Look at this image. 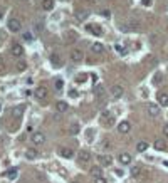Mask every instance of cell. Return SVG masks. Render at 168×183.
I'll use <instances>...</instances> for the list:
<instances>
[{"instance_id":"obj_33","label":"cell","mask_w":168,"mask_h":183,"mask_svg":"<svg viewBox=\"0 0 168 183\" xmlns=\"http://www.w3.org/2000/svg\"><path fill=\"white\" fill-rule=\"evenodd\" d=\"M114 47H116V51L120 52V54H125V49H123V45H121V44H116Z\"/></svg>"},{"instance_id":"obj_9","label":"cell","mask_w":168,"mask_h":183,"mask_svg":"<svg viewBox=\"0 0 168 183\" xmlns=\"http://www.w3.org/2000/svg\"><path fill=\"white\" fill-rule=\"evenodd\" d=\"M71 59L74 61V62H81L84 59V54H83V51H79V49H74V51L71 52Z\"/></svg>"},{"instance_id":"obj_12","label":"cell","mask_w":168,"mask_h":183,"mask_svg":"<svg viewBox=\"0 0 168 183\" xmlns=\"http://www.w3.org/2000/svg\"><path fill=\"white\" fill-rule=\"evenodd\" d=\"M129 130H131V124L128 121H121L120 124H118V131H120L121 135H126Z\"/></svg>"},{"instance_id":"obj_37","label":"cell","mask_w":168,"mask_h":183,"mask_svg":"<svg viewBox=\"0 0 168 183\" xmlns=\"http://www.w3.org/2000/svg\"><path fill=\"white\" fill-rule=\"evenodd\" d=\"M163 135H165L166 138H168V123L165 124V126H163Z\"/></svg>"},{"instance_id":"obj_35","label":"cell","mask_w":168,"mask_h":183,"mask_svg":"<svg viewBox=\"0 0 168 183\" xmlns=\"http://www.w3.org/2000/svg\"><path fill=\"white\" fill-rule=\"evenodd\" d=\"M94 183H108V181H106L104 176H101V178H96V180H94Z\"/></svg>"},{"instance_id":"obj_32","label":"cell","mask_w":168,"mask_h":183,"mask_svg":"<svg viewBox=\"0 0 168 183\" xmlns=\"http://www.w3.org/2000/svg\"><path fill=\"white\" fill-rule=\"evenodd\" d=\"M42 27H44V22H42V19H39L37 24H35V30H42Z\"/></svg>"},{"instance_id":"obj_25","label":"cell","mask_w":168,"mask_h":183,"mask_svg":"<svg viewBox=\"0 0 168 183\" xmlns=\"http://www.w3.org/2000/svg\"><path fill=\"white\" fill-rule=\"evenodd\" d=\"M37 156H39V153L35 151V149H27V151H25V158H27V160H35Z\"/></svg>"},{"instance_id":"obj_18","label":"cell","mask_w":168,"mask_h":183,"mask_svg":"<svg viewBox=\"0 0 168 183\" xmlns=\"http://www.w3.org/2000/svg\"><path fill=\"white\" fill-rule=\"evenodd\" d=\"M153 146H155V149H158V151H163V149H166V143L163 140H155Z\"/></svg>"},{"instance_id":"obj_22","label":"cell","mask_w":168,"mask_h":183,"mask_svg":"<svg viewBox=\"0 0 168 183\" xmlns=\"http://www.w3.org/2000/svg\"><path fill=\"white\" fill-rule=\"evenodd\" d=\"M42 9L44 10H52L54 9V0H42Z\"/></svg>"},{"instance_id":"obj_13","label":"cell","mask_w":168,"mask_h":183,"mask_svg":"<svg viewBox=\"0 0 168 183\" xmlns=\"http://www.w3.org/2000/svg\"><path fill=\"white\" fill-rule=\"evenodd\" d=\"M77 160H79V163H81V165H86L89 160H91V155H89L88 151H81L79 155H77Z\"/></svg>"},{"instance_id":"obj_8","label":"cell","mask_w":168,"mask_h":183,"mask_svg":"<svg viewBox=\"0 0 168 183\" xmlns=\"http://www.w3.org/2000/svg\"><path fill=\"white\" fill-rule=\"evenodd\" d=\"M34 96L42 101V99H46V98H47V89H46V87H35Z\"/></svg>"},{"instance_id":"obj_17","label":"cell","mask_w":168,"mask_h":183,"mask_svg":"<svg viewBox=\"0 0 168 183\" xmlns=\"http://www.w3.org/2000/svg\"><path fill=\"white\" fill-rule=\"evenodd\" d=\"M158 104L160 106H168V94L166 93H158Z\"/></svg>"},{"instance_id":"obj_1","label":"cell","mask_w":168,"mask_h":183,"mask_svg":"<svg viewBox=\"0 0 168 183\" xmlns=\"http://www.w3.org/2000/svg\"><path fill=\"white\" fill-rule=\"evenodd\" d=\"M99 121H101V124H104V126H113L114 124V114H111L109 111H103Z\"/></svg>"},{"instance_id":"obj_21","label":"cell","mask_w":168,"mask_h":183,"mask_svg":"<svg viewBox=\"0 0 168 183\" xmlns=\"http://www.w3.org/2000/svg\"><path fill=\"white\" fill-rule=\"evenodd\" d=\"M22 113H24V106H15L12 109V116L14 118H22Z\"/></svg>"},{"instance_id":"obj_42","label":"cell","mask_w":168,"mask_h":183,"mask_svg":"<svg viewBox=\"0 0 168 183\" xmlns=\"http://www.w3.org/2000/svg\"><path fill=\"white\" fill-rule=\"evenodd\" d=\"M71 183H79V181H71Z\"/></svg>"},{"instance_id":"obj_31","label":"cell","mask_w":168,"mask_h":183,"mask_svg":"<svg viewBox=\"0 0 168 183\" xmlns=\"http://www.w3.org/2000/svg\"><path fill=\"white\" fill-rule=\"evenodd\" d=\"M17 176V170L15 168H10L9 172H7V178H15Z\"/></svg>"},{"instance_id":"obj_6","label":"cell","mask_w":168,"mask_h":183,"mask_svg":"<svg viewBox=\"0 0 168 183\" xmlns=\"http://www.w3.org/2000/svg\"><path fill=\"white\" fill-rule=\"evenodd\" d=\"M57 153H59V155L62 156V158H66V160H71V158L74 156V151H72L71 148H64V146L57 149Z\"/></svg>"},{"instance_id":"obj_15","label":"cell","mask_w":168,"mask_h":183,"mask_svg":"<svg viewBox=\"0 0 168 183\" xmlns=\"http://www.w3.org/2000/svg\"><path fill=\"white\" fill-rule=\"evenodd\" d=\"M118 160H120L121 165H129L131 163V155L129 153H121V155L118 156Z\"/></svg>"},{"instance_id":"obj_11","label":"cell","mask_w":168,"mask_h":183,"mask_svg":"<svg viewBox=\"0 0 168 183\" xmlns=\"http://www.w3.org/2000/svg\"><path fill=\"white\" fill-rule=\"evenodd\" d=\"M10 52H12V56H15V57H20L24 54V47L20 44H14L12 45V49H10Z\"/></svg>"},{"instance_id":"obj_19","label":"cell","mask_w":168,"mask_h":183,"mask_svg":"<svg viewBox=\"0 0 168 183\" xmlns=\"http://www.w3.org/2000/svg\"><path fill=\"white\" fill-rule=\"evenodd\" d=\"M91 175L94 178H101V176H103V168H101V166H93V168H91Z\"/></svg>"},{"instance_id":"obj_36","label":"cell","mask_w":168,"mask_h":183,"mask_svg":"<svg viewBox=\"0 0 168 183\" xmlns=\"http://www.w3.org/2000/svg\"><path fill=\"white\" fill-rule=\"evenodd\" d=\"M24 39H25V40H32V34H30V32H25V34H24Z\"/></svg>"},{"instance_id":"obj_10","label":"cell","mask_w":168,"mask_h":183,"mask_svg":"<svg viewBox=\"0 0 168 183\" xmlns=\"http://www.w3.org/2000/svg\"><path fill=\"white\" fill-rule=\"evenodd\" d=\"M98 160H99L101 166H109V165L113 163V158L109 156V155H99V156H98Z\"/></svg>"},{"instance_id":"obj_40","label":"cell","mask_w":168,"mask_h":183,"mask_svg":"<svg viewBox=\"0 0 168 183\" xmlns=\"http://www.w3.org/2000/svg\"><path fill=\"white\" fill-rule=\"evenodd\" d=\"M2 15H3V12H2V9H0V19H2Z\"/></svg>"},{"instance_id":"obj_23","label":"cell","mask_w":168,"mask_h":183,"mask_svg":"<svg viewBox=\"0 0 168 183\" xmlns=\"http://www.w3.org/2000/svg\"><path fill=\"white\" fill-rule=\"evenodd\" d=\"M51 62H52L54 67H59V66L62 64V61H61V57L57 56V54H52V56H51Z\"/></svg>"},{"instance_id":"obj_30","label":"cell","mask_w":168,"mask_h":183,"mask_svg":"<svg viewBox=\"0 0 168 183\" xmlns=\"http://www.w3.org/2000/svg\"><path fill=\"white\" fill-rule=\"evenodd\" d=\"M69 133L76 136L77 133H79V124H77V123H76V124H72V126H71V130H69Z\"/></svg>"},{"instance_id":"obj_3","label":"cell","mask_w":168,"mask_h":183,"mask_svg":"<svg viewBox=\"0 0 168 183\" xmlns=\"http://www.w3.org/2000/svg\"><path fill=\"white\" fill-rule=\"evenodd\" d=\"M74 17H76V20H79V22H84V20H88V17H89V12L84 10V9H77V10H74Z\"/></svg>"},{"instance_id":"obj_5","label":"cell","mask_w":168,"mask_h":183,"mask_svg":"<svg viewBox=\"0 0 168 183\" xmlns=\"http://www.w3.org/2000/svg\"><path fill=\"white\" fill-rule=\"evenodd\" d=\"M7 27H9L10 32H19V30H20V20H17V19H10L9 22H7Z\"/></svg>"},{"instance_id":"obj_41","label":"cell","mask_w":168,"mask_h":183,"mask_svg":"<svg viewBox=\"0 0 168 183\" xmlns=\"http://www.w3.org/2000/svg\"><path fill=\"white\" fill-rule=\"evenodd\" d=\"M163 165H165V166H168V161H163Z\"/></svg>"},{"instance_id":"obj_38","label":"cell","mask_w":168,"mask_h":183,"mask_svg":"<svg viewBox=\"0 0 168 183\" xmlns=\"http://www.w3.org/2000/svg\"><path fill=\"white\" fill-rule=\"evenodd\" d=\"M86 138H88V140H93V131L86 133Z\"/></svg>"},{"instance_id":"obj_4","label":"cell","mask_w":168,"mask_h":183,"mask_svg":"<svg viewBox=\"0 0 168 183\" xmlns=\"http://www.w3.org/2000/svg\"><path fill=\"white\" fill-rule=\"evenodd\" d=\"M146 111H148V114L151 116V118H157V116H160V104H148L146 106Z\"/></svg>"},{"instance_id":"obj_7","label":"cell","mask_w":168,"mask_h":183,"mask_svg":"<svg viewBox=\"0 0 168 183\" xmlns=\"http://www.w3.org/2000/svg\"><path fill=\"white\" fill-rule=\"evenodd\" d=\"M86 30L91 32L93 35H103V29L98 27V25H94V24H88V25H86Z\"/></svg>"},{"instance_id":"obj_24","label":"cell","mask_w":168,"mask_h":183,"mask_svg":"<svg viewBox=\"0 0 168 183\" xmlns=\"http://www.w3.org/2000/svg\"><path fill=\"white\" fill-rule=\"evenodd\" d=\"M146 149H148V143H146V141H140V143L136 144V151L138 153H145Z\"/></svg>"},{"instance_id":"obj_34","label":"cell","mask_w":168,"mask_h":183,"mask_svg":"<svg viewBox=\"0 0 168 183\" xmlns=\"http://www.w3.org/2000/svg\"><path fill=\"white\" fill-rule=\"evenodd\" d=\"M69 96H71V98H77V96H79V93H77L76 89H72V91H69Z\"/></svg>"},{"instance_id":"obj_27","label":"cell","mask_w":168,"mask_h":183,"mask_svg":"<svg viewBox=\"0 0 168 183\" xmlns=\"http://www.w3.org/2000/svg\"><path fill=\"white\" fill-rule=\"evenodd\" d=\"M140 175H141V168H140V166H131V176L138 178Z\"/></svg>"},{"instance_id":"obj_29","label":"cell","mask_w":168,"mask_h":183,"mask_svg":"<svg viewBox=\"0 0 168 183\" xmlns=\"http://www.w3.org/2000/svg\"><path fill=\"white\" fill-rule=\"evenodd\" d=\"M54 86H56V91H62V87H64V81H62V79H57V81L54 82Z\"/></svg>"},{"instance_id":"obj_20","label":"cell","mask_w":168,"mask_h":183,"mask_svg":"<svg viewBox=\"0 0 168 183\" xmlns=\"http://www.w3.org/2000/svg\"><path fill=\"white\" fill-rule=\"evenodd\" d=\"M56 109L59 111V113H66V111H67V103L66 101H57L56 103Z\"/></svg>"},{"instance_id":"obj_14","label":"cell","mask_w":168,"mask_h":183,"mask_svg":"<svg viewBox=\"0 0 168 183\" xmlns=\"http://www.w3.org/2000/svg\"><path fill=\"white\" fill-rule=\"evenodd\" d=\"M123 93H125V91H123L121 86H113V87H111V96H113V98H116V99L121 98Z\"/></svg>"},{"instance_id":"obj_2","label":"cell","mask_w":168,"mask_h":183,"mask_svg":"<svg viewBox=\"0 0 168 183\" xmlns=\"http://www.w3.org/2000/svg\"><path fill=\"white\" fill-rule=\"evenodd\" d=\"M32 143L35 144V146H40V144H44L46 143V136H44V133H34L32 135Z\"/></svg>"},{"instance_id":"obj_26","label":"cell","mask_w":168,"mask_h":183,"mask_svg":"<svg viewBox=\"0 0 168 183\" xmlns=\"http://www.w3.org/2000/svg\"><path fill=\"white\" fill-rule=\"evenodd\" d=\"M64 39L67 40V42H72V40H76V39H77V35H76V32H66Z\"/></svg>"},{"instance_id":"obj_28","label":"cell","mask_w":168,"mask_h":183,"mask_svg":"<svg viewBox=\"0 0 168 183\" xmlns=\"http://www.w3.org/2000/svg\"><path fill=\"white\" fill-rule=\"evenodd\" d=\"M161 81H163V74H161V72H157V74L153 76V82H155V84H160Z\"/></svg>"},{"instance_id":"obj_39","label":"cell","mask_w":168,"mask_h":183,"mask_svg":"<svg viewBox=\"0 0 168 183\" xmlns=\"http://www.w3.org/2000/svg\"><path fill=\"white\" fill-rule=\"evenodd\" d=\"M141 2H143V5H150L151 0H141Z\"/></svg>"},{"instance_id":"obj_16","label":"cell","mask_w":168,"mask_h":183,"mask_svg":"<svg viewBox=\"0 0 168 183\" xmlns=\"http://www.w3.org/2000/svg\"><path fill=\"white\" fill-rule=\"evenodd\" d=\"M91 52H94V54H103L104 52V45L101 44V42H94L91 45Z\"/></svg>"}]
</instances>
